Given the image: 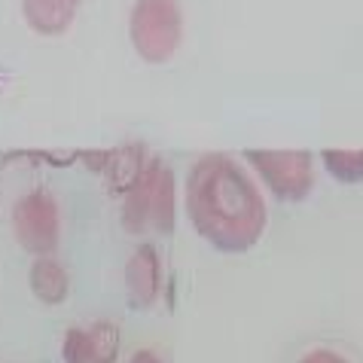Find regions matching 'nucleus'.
Segmentation results:
<instances>
[{"label":"nucleus","mask_w":363,"mask_h":363,"mask_svg":"<svg viewBox=\"0 0 363 363\" xmlns=\"http://www.w3.org/2000/svg\"><path fill=\"white\" fill-rule=\"evenodd\" d=\"M189 223L223 254H245L266 232V205L254 180L229 156L211 153L186 177Z\"/></svg>","instance_id":"1"},{"label":"nucleus","mask_w":363,"mask_h":363,"mask_svg":"<svg viewBox=\"0 0 363 363\" xmlns=\"http://www.w3.org/2000/svg\"><path fill=\"white\" fill-rule=\"evenodd\" d=\"M135 52L150 65H162L184 40V16L177 0H135L128 18Z\"/></svg>","instance_id":"2"},{"label":"nucleus","mask_w":363,"mask_h":363,"mask_svg":"<svg viewBox=\"0 0 363 363\" xmlns=\"http://www.w3.org/2000/svg\"><path fill=\"white\" fill-rule=\"evenodd\" d=\"M245 156L281 201H302L315 186V165L306 150H245Z\"/></svg>","instance_id":"3"},{"label":"nucleus","mask_w":363,"mask_h":363,"mask_svg":"<svg viewBox=\"0 0 363 363\" xmlns=\"http://www.w3.org/2000/svg\"><path fill=\"white\" fill-rule=\"evenodd\" d=\"M13 229L16 238L28 254L34 257H49L58 247V205L55 199L34 189L16 201L13 208Z\"/></svg>","instance_id":"4"},{"label":"nucleus","mask_w":363,"mask_h":363,"mask_svg":"<svg viewBox=\"0 0 363 363\" xmlns=\"http://www.w3.org/2000/svg\"><path fill=\"white\" fill-rule=\"evenodd\" d=\"M125 290L132 308H150L162 290V263L153 245H140L125 263Z\"/></svg>","instance_id":"5"},{"label":"nucleus","mask_w":363,"mask_h":363,"mask_svg":"<svg viewBox=\"0 0 363 363\" xmlns=\"http://www.w3.org/2000/svg\"><path fill=\"white\" fill-rule=\"evenodd\" d=\"M150 180H153V201H150V226L162 235L174 232L177 208H174V174L162 159H150Z\"/></svg>","instance_id":"6"},{"label":"nucleus","mask_w":363,"mask_h":363,"mask_svg":"<svg viewBox=\"0 0 363 363\" xmlns=\"http://www.w3.org/2000/svg\"><path fill=\"white\" fill-rule=\"evenodd\" d=\"M79 9V0H22L25 22L43 37L65 34Z\"/></svg>","instance_id":"7"},{"label":"nucleus","mask_w":363,"mask_h":363,"mask_svg":"<svg viewBox=\"0 0 363 363\" xmlns=\"http://www.w3.org/2000/svg\"><path fill=\"white\" fill-rule=\"evenodd\" d=\"M28 284H31V294L43 302V306H58V302L67 299L70 290V278L62 263H55L52 257H37L31 272H28Z\"/></svg>","instance_id":"8"},{"label":"nucleus","mask_w":363,"mask_h":363,"mask_svg":"<svg viewBox=\"0 0 363 363\" xmlns=\"http://www.w3.org/2000/svg\"><path fill=\"white\" fill-rule=\"evenodd\" d=\"M140 150H119L113 156H104V165H107V184H110V193H128V186L138 180L140 168Z\"/></svg>","instance_id":"9"},{"label":"nucleus","mask_w":363,"mask_h":363,"mask_svg":"<svg viewBox=\"0 0 363 363\" xmlns=\"http://www.w3.org/2000/svg\"><path fill=\"white\" fill-rule=\"evenodd\" d=\"M320 156L339 184H360L363 180V150H324Z\"/></svg>","instance_id":"10"},{"label":"nucleus","mask_w":363,"mask_h":363,"mask_svg":"<svg viewBox=\"0 0 363 363\" xmlns=\"http://www.w3.org/2000/svg\"><path fill=\"white\" fill-rule=\"evenodd\" d=\"M89 342H92V363H116L119 360V327L113 320H98L86 327Z\"/></svg>","instance_id":"11"},{"label":"nucleus","mask_w":363,"mask_h":363,"mask_svg":"<svg viewBox=\"0 0 363 363\" xmlns=\"http://www.w3.org/2000/svg\"><path fill=\"white\" fill-rule=\"evenodd\" d=\"M62 357H65V363H92V342H89V333L86 330L70 327L65 333Z\"/></svg>","instance_id":"12"},{"label":"nucleus","mask_w":363,"mask_h":363,"mask_svg":"<svg viewBox=\"0 0 363 363\" xmlns=\"http://www.w3.org/2000/svg\"><path fill=\"white\" fill-rule=\"evenodd\" d=\"M296 363H348V357H342L339 351H333V348H311Z\"/></svg>","instance_id":"13"},{"label":"nucleus","mask_w":363,"mask_h":363,"mask_svg":"<svg viewBox=\"0 0 363 363\" xmlns=\"http://www.w3.org/2000/svg\"><path fill=\"white\" fill-rule=\"evenodd\" d=\"M128 363H162V360H159L150 348H140V351H135L132 360H128Z\"/></svg>","instance_id":"14"}]
</instances>
